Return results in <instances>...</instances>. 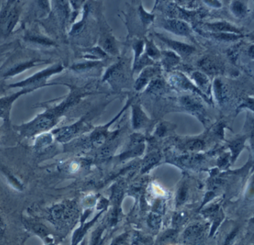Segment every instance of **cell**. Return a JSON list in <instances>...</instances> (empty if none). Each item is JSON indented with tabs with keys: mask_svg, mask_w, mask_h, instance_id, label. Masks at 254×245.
<instances>
[{
	"mask_svg": "<svg viewBox=\"0 0 254 245\" xmlns=\"http://www.w3.org/2000/svg\"><path fill=\"white\" fill-rule=\"evenodd\" d=\"M238 233H239V227H233L225 236L223 241V245H232V244L236 239Z\"/></svg>",
	"mask_w": 254,
	"mask_h": 245,
	"instance_id": "cell-35",
	"label": "cell"
},
{
	"mask_svg": "<svg viewBox=\"0 0 254 245\" xmlns=\"http://www.w3.org/2000/svg\"><path fill=\"white\" fill-rule=\"evenodd\" d=\"M102 213H103V211L100 212L99 214L96 215V217L93 218L89 222H85V220H82V224H81L80 227L73 233L71 245H78L83 240L84 237L86 236L89 229L96 224L98 219L100 217Z\"/></svg>",
	"mask_w": 254,
	"mask_h": 245,
	"instance_id": "cell-9",
	"label": "cell"
},
{
	"mask_svg": "<svg viewBox=\"0 0 254 245\" xmlns=\"http://www.w3.org/2000/svg\"><path fill=\"white\" fill-rule=\"evenodd\" d=\"M129 236L130 234L128 233H122L114 238L110 245H123L128 242Z\"/></svg>",
	"mask_w": 254,
	"mask_h": 245,
	"instance_id": "cell-38",
	"label": "cell"
},
{
	"mask_svg": "<svg viewBox=\"0 0 254 245\" xmlns=\"http://www.w3.org/2000/svg\"><path fill=\"white\" fill-rule=\"evenodd\" d=\"M99 64V63H98V62H87V63L77 65V66H75V69H77V70H85V69L96 67Z\"/></svg>",
	"mask_w": 254,
	"mask_h": 245,
	"instance_id": "cell-39",
	"label": "cell"
},
{
	"mask_svg": "<svg viewBox=\"0 0 254 245\" xmlns=\"http://www.w3.org/2000/svg\"><path fill=\"white\" fill-rule=\"evenodd\" d=\"M24 92L26 93L27 92H20L10 97L0 98V118H6L8 116L13 102Z\"/></svg>",
	"mask_w": 254,
	"mask_h": 245,
	"instance_id": "cell-16",
	"label": "cell"
},
{
	"mask_svg": "<svg viewBox=\"0 0 254 245\" xmlns=\"http://www.w3.org/2000/svg\"><path fill=\"white\" fill-rule=\"evenodd\" d=\"M105 230V226L101 225L96 228L91 234L89 245H103L106 241V238L103 237Z\"/></svg>",
	"mask_w": 254,
	"mask_h": 245,
	"instance_id": "cell-21",
	"label": "cell"
},
{
	"mask_svg": "<svg viewBox=\"0 0 254 245\" xmlns=\"http://www.w3.org/2000/svg\"><path fill=\"white\" fill-rule=\"evenodd\" d=\"M145 51L146 54L151 60H155L160 58L161 52L159 51L157 46L154 45L151 40H146L145 41Z\"/></svg>",
	"mask_w": 254,
	"mask_h": 245,
	"instance_id": "cell-25",
	"label": "cell"
},
{
	"mask_svg": "<svg viewBox=\"0 0 254 245\" xmlns=\"http://www.w3.org/2000/svg\"><path fill=\"white\" fill-rule=\"evenodd\" d=\"M184 148L187 150L192 151V152L200 151L204 148V143L202 140H191L185 144Z\"/></svg>",
	"mask_w": 254,
	"mask_h": 245,
	"instance_id": "cell-30",
	"label": "cell"
},
{
	"mask_svg": "<svg viewBox=\"0 0 254 245\" xmlns=\"http://www.w3.org/2000/svg\"><path fill=\"white\" fill-rule=\"evenodd\" d=\"M162 25L167 31L176 35L190 37L192 30L187 23L177 19H169L162 23Z\"/></svg>",
	"mask_w": 254,
	"mask_h": 245,
	"instance_id": "cell-3",
	"label": "cell"
},
{
	"mask_svg": "<svg viewBox=\"0 0 254 245\" xmlns=\"http://www.w3.org/2000/svg\"><path fill=\"white\" fill-rule=\"evenodd\" d=\"M206 27L213 33H233L239 34L240 31L239 28L233 26V24H229L226 22H216L213 23H207Z\"/></svg>",
	"mask_w": 254,
	"mask_h": 245,
	"instance_id": "cell-13",
	"label": "cell"
},
{
	"mask_svg": "<svg viewBox=\"0 0 254 245\" xmlns=\"http://www.w3.org/2000/svg\"><path fill=\"white\" fill-rule=\"evenodd\" d=\"M211 36L215 39L222 41H235L240 38L239 34H233V33H212Z\"/></svg>",
	"mask_w": 254,
	"mask_h": 245,
	"instance_id": "cell-31",
	"label": "cell"
},
{
	"mask_svg": "<svg viewBox=\"0 0 254 245\" xmlns=\"http://www.w3.org/2000/svg\"><path fill=\"white\" fill-rule=\"evenodd\" d=\"M131 245H153L152 236L141 232H134L131 236Z\"/></svg>",
	"mask_w": 254,
	"mask_h": 245,
	"instance_id": "cell-17",
	"label": "cell"
},
{
	"mask_svg": "<svg viewBox=\"0 0 254 245\" xmlns=\"http://www.w3.org/2000/svg\"><path fill=\"white\" fill-rule=\"evenodd\" d=\"M213 89H214L215 95H216V98H217L218 101L222 102L224 99L225 91H224L223 84L219 79H216L215 80Z\"/></svg>",
	"mask_w": 254,
	"mask_h": 245,
	"instance_id": "cell-33",
	"label": "cell"
},
{
	"mask_svg": "<svg viewBox=\"0 0 254 245\" xmlns=\"http://www.w3.org/2000/svg\"><path fill=\"white\" fill-rule=\"evenodd\" d=\"M231 11L236 17H242L247 14V6L245 2L241 1H233L231 3Z\"/></svg>",
	"mask_w": 254,
	"mask_h": 245,
	"instance_id": "cell-28",
	"label": "cell"
},
{
	"mask_svg": "<svg viewBox=\"0 0 254 245\" xmlns=\"http://www.w3.org/2000/svg\"><path fill=\"white\" fill-rule=\"evenodd\" d=\"M188 186L186 183H183L181 186H180L176 194V206L177 207H180L185 201H187V197H188Z\"/></svg>",
	"mask_w": 254,
	"mask_h": 245,
	"instance_id": "cell-26",
	"label": "cell"
},
{
	"mask_svg": "<svg viewBox=\"0 0 254 245\" xmlns=\"http://www.w3.org/2000/svg\"><path fill=\"white\" fill-rule=\"evenodd\" d=\"M201 161V157L199 155H187V156L183 157L181 159V162L186 166H194L198 163Z\"/></svg>",
	"mask_w": 254,
	"mask_h": 245,
	"instance_id": "cell-36",
	"label": "cell"
},
{
	"mask_svg": "<svg viewBox=\"0 0 254 245\" xmlns=\"http://www.w3.org/2000/svg\"><path fill=\"white\" fill-rule=\"evenodd\" d=\"M198 66L206 74H216L223 72L222 63L216 57L207 56L203 57L198 62Z\"/></svg>",
	"mask_w": 254,
	"mask_h": 245,
	"instance_id": "cell-7",
	"label": "cell"
},
{
	"mask_svg": "<svg viewBox=\"0 0 254 245\" xmlns=\"http://www.w3.org/2000/svg\"><path fill=\"white\" fill-rule=\"evenodd\" d=\"M123 245H130V244H128V242H126V243L124 244Z\"/></svg>",
	"mask_w": 254,
	"mask_h": 245,
	"instance_id": "cell-43",
	"label": "cell"
},
{
	"mask_svg": "<svg viewBox=\"0 0 254 245\" xmlns=\"http://www.w3.org/2000/svg\"><path fill=\"white\" fill-rule=\"evenodd\" d=\"M180 102L185 109L198 117L201 121L203 120L205 116L204 109L197 98L193 96H183L180 98Z\"/></svg>",
	"mask_w": 254,
	"mask_h": 245,
	"instance_id": "cell-6",
	"label": "cell"
},
{
	"mask_svg": "<svg viewBox=\"0 0 254 245\" xmlns=\"http://www.w3.org/2000/svg\"><path fill=\"white\" fill-rule=\"evenodd\" d=\"M77 209L73 202L55 204L49 210L48 219L54 225L59 227H68L77 218Z\"/></svg>",
	"mask_w": 254,
	"mask_h": 245,
	"instance_id": "cell-1",
	"label": "cell"
},
{
	"mask_svg": "<svg viewBox=\"0 0 254 245\" xmlns=\"http://www.w3.org/2000/svg\"><path fill=\"white\" fill-rule=\"evenodd\" d=\"M188 219L189 215L187 212L179 211L174 213L172 217V220H171L173 229L177 230V228L183 226L184 223L187 222Z\"/></svg>",
	"mask_w": 254,
	"mask_h": 245,
	"instance_id": "cell-24",
	"label": "cell"
},
{
	"mask_svg": "<svg viewBox=\"0 0 254 245\" xmlns=\"http://www.w3.org/2000/svg\"><path fill=\"white\" fill-rule=\"evenodd\" d=\"M5 230H6V224L3 216L0 211V238H2L5 235Z\"/></svg>",
	"mask_w": 254,
	"mask_h": 245,
	"instance_id": "cell-40",
	"label": "cell"
},
{
	"mask_svg": "<svg viewBox=\"0 0 254 245\" xmlns=\"http://www.w3.org/2000/svg\"><path fill=\"white\" fill-rule=\"evenodd\" d=\"M169 81L171 86H174L177 89L184 91H193V92L196 91V92L202 95L201 92H198L195 85L192 84L187 77H185L181 73H179V72H176V73L171 74L169 78Z\"/></svg>",
	"mask_w": 254,
	"mask_h": 245,
	"instance_id": "cell-8",
	"label": "cell"
},
{
	"mask_svg": "<svg viewBox=\"0 0 254 245\" xmlns=\"http://www.w3.org/2000/svg\"><path fill=\"white\" fill-rule=\"evenodd\" d=\"M205 2L210 6L216 7V8H219L221 6V4L217 1H205Z\"/></svg>",
	"mask_w": 254,
	"mask_h": 245,
	"instance_id": "cell-42",
	"label": "cell"
},
{
	"mask_svg": "<svg viewBox=\"0 0 254 245\" xmlns=\"http://www.w3.org/2000/svg\"><path fill=\"white\" fill-rule=\"evenodd\" d=\"M121 219V209L119 206H114L112 211L108 215V219L106 220V225L105 227L113 228L117 225L119 220Z\"/></svg>",
	"mask_w": 254,
	"mask_h": 245,
	"instance_id": "cell-20",
	"label": "cell"
},
{
	"mask_svg": "<svg viewBox=\"0 0 254 245\" xmlns=\"http://www.w3.org/2000/svg\"><path fill=\"white\" fill-rule=\"evenodd\" d=\"M192 79L194 80L196 86H198L202 90H208V88L210 86V81L206 74L201 72H193Z\"/></svg>",
	"mask_w": 254,
	"mask_h": 245,
	"instance_id": "cell-19",
	"label": "cell"
},
{
	"mask_svg": "<svg viewBox=\"0 0 254 245\" xmlns=\"http://www.w3.org/2000/svg\"><path fill=\"white\" fill-rule=\"evenodd\" d=\"M149 122L148 117L142 111L141 106L138 103L132 106V125L134 129H139L144 127Z\"/></svg>",
	"mask_w": 254,
	"mask_h": 245,
	"instance_id": "cell-10",
	"label": "cell"
},
{
	"mask_svg": "<svg viewBox=\"0 0 254 245\" xmlns=\"http://www.w3.org/2000/svg\"><path fill=\"white\" fill-rule=\"evenodd\" d=\"M159 73V69L157 67H152V66H148L142 69L141 72V75L137 79L135 83V89L137 91L141 90L143 89L148 82L151 80V78H154L157 74Z\"/></svg>",
	"mask_w": 254,
	"mask_h": 245,
	"instance_id": "cell-11",
	"label": "cell"
},
{
	"mask_svg": "<svg viewBox=\"0 0 254 245\" xmlns=\"http://www.w3.org/2000/svg\"><path fill=\"white\" fill-rule=\"evenodd\" d=\"M99 44L104 51L116 55L118 54L117 42L111 34H105L101 37Z\"/></svg>",
	"mask_w": 254,
	"mask_h": 245,
	"instance_id": "cell-14",
	"label": "cell"
},
{
	"mask_svg": "<svg viewBox=\"0 0 254 245\" xmlns=\"http://www.w3.org/2000/svg\"><path fill=\"white\" fill-rule=\"evenodd\" d=\"M161 155L159 152H154L148 154L142 161V172H146L148 170L154 167L160 162Z\"/></svg>",
	"mask_w": 254,
	"mask_h": 245,
	"instance_id": "cell-18",
	"label": "cell"
},
{
	"mask_svg": "<svg viewBox=\"0 0 254 245\" xmlns=\"http://www.w3.org/2000/svg\"><path fill=\"white\" fill-rule=\"evenodd\" d=\"M167 124L165 123H161L160 125V126L157 127V131H156V134H157L158 136H164L166 133H167V131H168V128H167Z\"/></svg>",
	"mask_w": 254,
	"mask_h": 245,
	"instance_id": "cell-41",
	"label": "cell"
},
{
	"mask_svg": "<svg viewBox=\"0 0 254 245\" xmlns=\"http://www.w3.org/2000/svg\"><path fill=\"white\" fill-rule=\"evenodd\" d=\"M245 138H238L235 141H232L229 144L231 152H232V161L234 162L236 158L239 156V154L243 149L244 144H245Z\"/></svg>",
	"mask_w": 254,
	"mask_h": 245,
	"instance_id": "cell-22",
	"label": "cell"
},
{
	"mask_svg": "<svg viewBox=\"0 0 254 245\" xmlns=\"http://www.w3.org/2000/svg\"><path fill=\"white\" fill-rule=\"evenodd\" d=\"M140 15H141V20H142V24H144V26L148 25L150 23H152L154 20V15L152 14H148V12L144 10V8L142 6L140 8Z\"/></svg>",
	"mask_w": 254,
	"mask_h": 245,
	"instance_id": "cell-37",
	"label": "cell"
},
{
	"mask_svg": "<svg viewBox=\"0 0 254 245\" xmlns=\"http://www.w3.org/2000/svg\"><path fill=\"white\" fill-rule=\"evenodd\" d=\"M30 229L37 236L41 238H46L49 236V230L46 228V226L38 222L28 223Z\"/></svg>",
	"mask_w": 254,
	"mask_h": 245,
	"instance_id": "cell-29",
	"label": "cell"
},
{
	"mask_svg": "<svg viewBox=\"0 0 254 245\" xmlns=\"http://www.w3.org/2000/svg\"><path fill=\"white\" fill-rule=\"evenodd\" d=\"M206 226L201 223H193L186 228L183 233V239L189 244L196 245L203 239Z\"/></svg>",
	"mask_w": 254,
	"mask_h": 245,
	"instance_id": "cell-4",
	"label": "cell"
},
{
	"mask_svg": "<svg viewBox=\"0 0 254 245\" xmlns=\"http://www.w3.org/2000/svg\"><path fill=\"white\" fill-rule=\"evenodd\" d=\"M160 58H161L163 66L167 70H170L172 68L175 67L180 60L179 55L172 51H162Z\"/></svg>",
	"mask_w": 254,
	"mask_h": 245,
	"instance_id": "cell-15",
	"label": "cell"
},
{
	"mask_svg": "<svg viewBox=\"0 0 254 245\" xmlns=\"http://www.w3.org/2000/svg\"><path fill=\"white\" fill-rule=\"evenodd\" d=\"M144 46H145V43L143 40H137L133 45V49L134 50V61L143 54L142 53L144 51Z\"/></svg>",
	"mask_w": 254,
	"mask_h": 245,
	"instance_id": "cell-34",
	"label": "cell"
},
{
	"mask_svg": "<svg viewBox=\"0 0 254 245\" xmlns=\"http://www.w3.org/2000/svg\"><path fill=\"white\" fill-rule=\"evenodd\" d=\"M82 126V122H79L72 126L61 128L56 132V139L61 143L69 141L79 132Z\"/></svg>",
	"mask_w": 254,
	"mask_h": 245,
	"instance_id": "cell-12",
	"label": "cell"
},
{
	"mask_svg": "<svg viewBox=\"0 0 254 245\" xmlns=\"http://www.w3.org/2000/svg\"><path fill=\"white\" fill-rule=\"evenodd\" d=\"M162 218L160 213H151L147 218V224L150 228L158 230L161 227Z\"/></svg>",
	"mask_w": 254,
	"mask_h": 245,
	"instance_id": "cell-27",
	"label": "cell"
},
{
	"mask_svg": "<svg viewBox=\"0 0 254 245\" xmlns=\"http://www.w3.org/2000/svg\"><path fill=\"white\" fill-rule=\"evenodd\" d=\"M144 149H145V144L144 143L139 144L136 146L135 147H133L131 149L127 150L126 152L122 153V155H119V158L122 160H126L128 158H134V157L139 156V155H142L143 153Z\"/></svg>",
	"mask_w": 254,
	"mask_h": 245,
	"instance_id": "cell-23",
	"label": "cell"
},
{
	"mask_svg": "<svg viewBox=\"0 0 254 245\" xmlns=\"http://www.w3.org/2000/svg\"><path fill=\"white\" fill-rule=\"evenodd\" d=\"M157 37L162 41L165 43V44L167 45L172 50V51L176 53L177 55L187 57V56L191 55L196 50V49L190 45L176 41V40H170V39L167 38V37L160 35V34H157Z\"/></svg>",
	"mask_w": 254,
	"mask_h": 245,
	"instance_id": "cell-5",
	"label": "cell"
},
{
	"mask_svg": "<svg viewBox=\"0 0 254 245\" xmlns=\"http://www.w3.org/2000/svg\"><path fill=\"white\" fill-rule=\"evenodd\" d=\"M19 18V11L16 6L10 4L0 14V28L5 34H9L14 29Z\"/></svg>",
	"mask_w": 254,
	"mask_h": 245,
	"instance_id": "cell-2",
	"label": "cell"
},
{
	"mask_svg": "<svg viewBox=\"0 0 254 245\" xmlns=\"http://www.w3.org/2000/svg\"><path fill=\"white\" fill-rule=\"evenodd\" d=\"M123 188H122V185L118 184V185L114 186L111 198H112L115 206L120 205L121 201L123 197Z\"/></svg>",
	"mask_w": 254,
	"mask_h": 245,
	"instance_id": "cell-32",
	"label": "cell"
}]
</instances>
